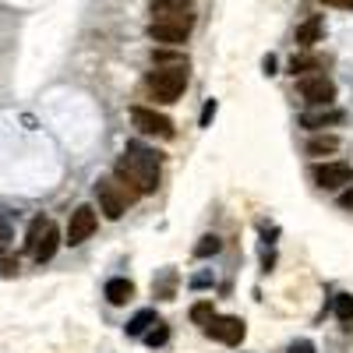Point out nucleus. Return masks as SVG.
Instances as JSON below:
<instances>
[{"mask_svg":"<svg viewBox=\"0 0 353 353\" xmlns=\"http://www.w3.org/2000/svg\"><path fill=\"white\" fill-rule=\"evenodd\" d=\"M113 176L131 184L138 194H152L159 188V159H156V152L141 149V145H128L124 156L113 166Z\"/></svg>","mask_w":353,"mask_h":353,"instance_id":"1","label":"nucleus"},{"mask_svg":"<svg viewBox=\"0 0 353 353\" xmlns=\"http://www.w3.org/2000/svg\"><path fill=\"white\" fill-rule=\"evenodd\" d=\"M188 85V64H173V68H156L149 74V81H145V88H149V96L156 103H176Z\"/></svg>","mask_w":353,"mask_h":353,"instance_id":"2","label":"nucleus"},{"mask_svg":"<svg viewBox=\"0 0 353 353\" xmlns=\"http://www.w3.org/2000/svg\"><path fill=\"white\" fill-rule=\"evenodd\" d=\"M96 198H99V209L106 212V219H121V216L128 212V205L138 201L141 194H138L131 184L117 181V176H106V181L96 184Z\"/></svg>","mask_w":353,"mask_h":353,"instance_id":"3","label":"nucleus"},{"mask_svg":"<svg viewBox=\"0 0 353 353\" xmlns=\"http://www.w3.org/2000/svg\"><path fill=\"white\" fill-rule=\"evenodd\" d=\"M194 18H198V11L191 0H152V21H159V25H173V28L191 32Z\"/></svg>","mask_w":353,"mask_h":353,"instance_id":"4","label":"nucleus"},{"mask_svg":"<svg viewBox=\"0 0 353 353\" xmlns=\"http://www.w3.org/2000/svg\"><path fill=\"white\" fill-rule=\"evenodd\" d=\"M131 121H134V128H138L141 134H156V138H173V134H176L170 117H163V113H156V110H149V106H134V110H131Z\"/></svg>","mask_w":353,"mask_h":353,"instance_id":"5","label":"nucleus"},{"mask_svg":"<svg viewBox=\"0 0 353 353\" xmlns=\"http://www.w3.org/2000/svg\"><path fill=\"white\" fill-rule=\"evenodd\" d=\"M96 209L92 205H78V209L71 212V223H68V244L71 248H78V244H85L88 237L96 233Z\"/></svg>","mask_w":353,"mask_h":353,"instance_id":"6","label":"nucleus"},{"mask_svg":"<svg viewBox=\"0 0 353 353\" xmlns=\"http://www.w3.org/2000/svg\"><path fill=\"white\" fill-rule=\"evenodd\" d=\"M314 184L325 191H339V188L353 184V166L350 163H321L314 170Z\"/></svg>","mask_w":353,"mask_h":353,"instance_id":"7","label":"nucleus"},{"mask_svg":"<svg viewBox=\"0 0 353 353\" xmlns=\"http://www.w3.org/2000/svg\"><path fill=\"white\" fill-rule=\"evenodd\" d=\"M301 96L311 106H329L336 99V85L325 74H311V78H301Z\"/></svg>","mask_w":353,"mask_h":353,"instance_id":"8","label":"nucleus"},{"mask_svg":"<svg viewBox=\"0 0 353 353\" xmlns=\"http://www.w3.org/2000/svg\"><path fill=\"white\" fill-rule=\"evenodd\" d=\"M205 332H209L212 339H219V343H226V346H237L241 339H244V321L241 318H233V314H223V318H212L209 325H205Z\"/></svg>","mask_w":353,"mask_h":353,"instance_id":"9","label":"nucleus"},{"mask_svg":"<svg viewBox=\"0 0 353 353\" xmlns=\"http://www.w3.org/2000/svg\"><path fill=\"white\" fill-rule=\"evenodd\" d=\"M149 39H152V43H163V46H181V43H188V32H184V28L152 21V25H149Z\"/></svg>","mask_w":353,"mask_h":353,"instance_id":"10","label":"nucleus"},{"mask_svg":"<svg viewBox=\"0 0 353 353\" xmlns=\"http://www.w3.org/2000/svg\"><path fill=\"white\" fill-rule=\"evenodd\" d=\"M343 121H346L343 110H318V113H304L301 117V124L311 128V131H321V128H329V124H343Z\"/></svg>","mask_w":353,"mask_h":353,"instance_id":"11","label":"nucleus"},{"mask_svg":"<svg viewBox=\"0 0 353 353\" xmlns=\"http://www.w3.org/2000/svg\"><path fill=\"white\" fill-rule=\"evenodd\" d=\"M131 297H134V283H131V279H110V283H106V301H110V304L121 307V304H128Z\"/></svg>","mask_w":353,"mask_h":353,"instance_id":"12","label":"nucleus"},{"mask_svg":"<svg viewBox=\"0 0 353 353\" xmlns=\"http://www.w3.org/2000/svg\"><path fill=\"white\" fill-rule=\"evenodd\" d=\"M321 32H325V21H321L318 14L307 18V21L297 28V46H314V43L321 39Z\"/></svg>","mask_w":353,"mask_h":353,"instance_id":"13","label":"nucleus"},{"mask_svg":"<svg viewBox=\"0 0 353 353\" xmlns=\"http://www.w3.org/2000/svg\"><path fill=\"white\" fill-rule=\"evenodd\" d=\"M332 152H339V138L336 134H314L311 141H307V156H332Z\"/></svg>","mask_w":353,"mask_h":353,"instance_id":"14","label":"nucleus"},{"mask_svg":"<svg viewBox=\"0 0 353 353\" xmlns=\"http://www.w3.org/2000/svg\"><path fill=\"white\" fill-rule=\"evenodd\" d=\"M57 244H61V233H57V226H50V230L43 233V241L36 244L32 258H36V261H50V258L57 254Z\"/></svg>","mask_w":353,"mask_h":353,"instance_id":"15","label":"nucleus"},{"mask_svg":"<svg viewBox=\"0 0 353 353\" xmlns=\"http://www.w3.org/2000/svg\"><path fill=\"white\" fill-rule=\"evenodd\" d=\"M318 68H325V61H321L318 53H301V57H293V61H290V71H293V74L318 71Z\"/></svg>","mask_w":353,"mask_h":353,"instance_id":"16","label":"nucleus"},{"mask_svg":"<svg viewBox=\"0 0 353 353\" xmlns=\"http://www.w3.org/2000/svg\"><path fill=\"white\" fill-rule=\"evenodd\" d=\"M149 325H156V311H138L131 321H128V336H145Z\"/></svg>","mask_w":353,"mask_h":353,"instance_id":"17","label":"nucleus"},{"mask_svg":"<svg viewBox=\"0 0 353 353\" xmlns=\"http://www.w3.org/2000/svg\"><path fill=\"white\" fill-rule=\"evenodd\" d=\"M212 318H216L212 301H201V304H194V307H191V321H194V325H209Z\"/></svg>","mask_w":353,"mask_h":353,"instance_id":"18","label":"nucleus"},{"mask_svg":"<svg viewBox=\"0 0 353 353\" xmlns=\"http://www.w3.org/2000/svg\"><path fill=\"white\" fill-rule=\"evenodd\" d=\"M219 248H223V241L216 237V233H209V237H201V241H198L194 254H198V258H209V254H216Z\"/></svg>","mask_w":353,"mask_h":353,"instance_id":"19","label":"nucleus"},{"mask_svg":"<svg viewBox=\"0 0 353 353\" xmlns=\"http://www.w3.org/2000/svg\"><path fill=\"white\" fill-rule=\"evenodd\" d=\"M336 318L339 321H353V297L350 293H339L336 297Z\"/></svg>","mask_w":353,"mask_h":353,"instance_id":"20","label":"nucleus"},{"mask_svg":"<svg viewBox=\"0 0 353 353\" xmlns=\"http://www.w3.org/2000/svg\"><path fill=\"white\" fill-rule=\"evenodd\" d=\"M166 339H170V329L163 325V321H156V329L145 332V343H149V346H163Z\"/></svg>","mask_w":353,"mask_h":353,"instance_id":"21","label":"nucleus"},{"mask_svg":"<svg viewBox=\"0 0 353 353\" xmlns=\"http://www.w3.org/2000/svg\"><path fill=\"white\" fill-rule=\"evenodd\" d=\"M212 117H216V99L205 103V110H201V128H209V124H212Z\"/></svg>","mask_w":353,"mask_h":353,"instance_id":"22","label":"nucleus"},{"mask_svg":"<svg viewBox=\"0 0 353 353\" xmlns=\"http://www.w3.org/2000/svg\"><path fill=\"white\" fill-rule=\"evenodd\" d=\"M14 272H18V261H11V258L0 261V276H14Z\"/></svg>","mask_w":353,"mask_h":353,"instance_id":"23","label":"nucleus"},{"mask_svg":"<svg viewBox=\"0 0 353 353\" xmlns=\"http://www.w3.org/2000/svg\"><path fill=\"white\" fill-rule=\"evenodd\" d=\"M290 353H314V343L301 339V343H293V346H290Z\"/></svg>","mask_w":353,"mask_h":353,"instance_id":"24","label":"nucleus"},{"mask_svg":"<svg viewBox=\"0 0 353 353\" xmlns=\"http://www.w3.org/2000/svg\"><path fill=\"white\" fill-rule=\"evenodd\" d=\"M8 241H11V223L0 216V244H8Z\"/></svg>","mask_w":353,"mask_h":353,"instance_id":"25","label":"nucleus"},{"mask_svg":"<svg viewBox=\"0 0 353 353\" xmlns=\"http://www.w3.org/2000/svg\"><path fill=\"white\" fill-rule=\"evenodd\" d=\"M321 4H332V8H350V11H353V0H321Z\"/></svg>","mask_w":353,"mask_h":353,"instance_id":"26","label":"nucleus"},{"mask_svg":"<svg viewBox=\"0 0 353 353\" xmlns=\"http://www.w3.org/2000/svg\"><path fill=\"white\" fill-rule=\"evenodd\" d=\"M261 68H265V74H276V57H265Z\"/></svg>","mask_w":353,"mask_h":353,"instance_id":"27","label":"nucleus"},{"mask_svg":"<svg viewBox=\"0 0 353 353\" xmlns=\"http://www.w3.org/2000/svg\"><path fill=\"white\" fill-rule=\"evenodd\" d=\"M339 205H343V209H353V188H350V191L339 198Z\"/></svg>","mask_w":353,"mask_h":353,"instance_id":"28","label":"nucleus"}]
</instances>
